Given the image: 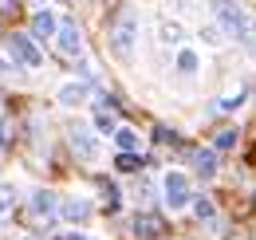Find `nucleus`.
I'll return each instance as SVG.
<instances>
[{"instance_id":"f03ea898","label":"nucleus","mask_w":256,"mask_h":240,"mask_svg":"<svg viewBox=\"0 0 256 240\" xmlns=\"http://www.w3.org/2000/svg\"><path fill=\"white\" fill-rule=\"evenodd\" d=\"M134 36H138L134 16H122V20L110 28V52H114L118 60H130V56H134Z\"/></svg>"},{"instance_id":"ddd939ff","label":"nucleus","mask_w":256,"mask_h":240,"mask_svg":"<svg viewBox=\"0 0 256 240\" xmlns=\"http://www.w3.org/2000/svg\"><path fill=\"white\" fill-rule=\"evenodd\" d=\"M193 216H197V220H217V205H213L209 197H197V201H193Z\"/></svg>"},{"instance_id":"1a4fd4ad","label":"nucleus","mask_w":256,"mask_h":240,"mask_svg":"<svg viewBox=\"0 0 256 240\" xmlns=\"http://www.w3.org/2000/svg\"><path fill=\"white\" fill-rule=\"evenodd\" d=\"M193 170H197L201 178H213V174H217V154L213 150H193Z\"/></svg>"},{"instance_id":"aec40b11","label":"nucleus","mask_w":256,"mask_h":240,"mask_svg":"<svg viewBox=\"0 0 256 240\" xmlns=\"http://www.w3.org/2000/svg\"><path fill=\"white\" fill-rule=\"evenodd\" d=\"M236 142V130H224V134H217V150H228Z\"/></svg>"},{"instance_id":"f8f14e48","label":"nucleus","mask_w":256,"mask_h":240,"mask_svg":"<svg viewBox=\"0 0 256 240\" xmlns=\"http://www.w3.org/2000/svg\"><path fill=\"white\" fill-rule=\"evenodd\" d=\"M83 98H87V87H83V83H67V87L60 90V102H64V106H75V102H83Z\"/></svg>"},{"instance_id":"4468645a","label":"nucleus","mask_w":256,"mask_h":240,"mask_svg":"<svg viewBox=\"0 0 256 240\" xmlns=\"http://www.w3.org/2000/svg\"><path fill=\"white\" fill-rule=\"evenodd\" d=\"M95 122H98V130H114V106L102 98L98 102V110H95Z\"/></svg>"},{"instance_id":"9d476101","label":"nucleus","mask_w":256,"mask_h":240,"mask_svg":"<svg viewBox=\"0 0 256 240\" xmlns=\"http://www.w3.org/2000/svg\"><path fill=\"white\" fill-rule=\"evenodd\" d=\"M60 216H67L71 224H79V220H87L91 216V205L87 201H79V197H71V201H64V212Z\"/></svg>"},{"instance_id":"5701e85b","label":"nucleus","mask_w":256,"mask_h":240,"mask_svg":"<svg viewBox=\"0 0 256 240\" xmlns=\"http://www.w3.org/2000/svg\"><path fill=\"white\" fill-rule=\"evenodd\" d=\"M12 142V122H0V146Z\"/></svg>"},{"instance_id":"f257e3e1","label":"nucleus","mask_w":256,"mask_h":240,"mask_svg":"<svg viewBox=\"0 0 256 240\" xmlns=\"http://www.w3.org/2000/svg\"><path fill=\"white\" fill-rule=\"evenodd\" d=\"M213 12H217V20H221V28L228 36H236L248 52H256V24L248 20V12L240 8V4H232V0H213Z\"/></svg>"},{"instance_id":"0eeeda50","label":"nucleus","mask_w":256,"mask_h":240,"mask_svg":"<svg viewBox=\"0 0 256 240\" xmlns=\"http://www.w3.org/2000/svg\"><path fill=\"white\" fill-rule=\"evenodd\" d=\"M56 205H60V201H56L52 189H36L32 193V212L36 216H56Z\"/></svg>"},{"instance_id":"4be33fe9","label":"nucleus","mask_w":256,"mask_h":240,"mask_svg":"<svg viewBox=\"0 0 256 240\" xmlns=\"http://www.w3.org/2000/svg\"><path fill=\"white\" fill-rule=\"evenodd\" d=\"M240 102H244V90H236V94H228V98L221 102V110H232V106H240Z\"/></svg>"},{"instance_id":"20e7f679","label":"nucleus","mask_w":256,"mask_h":240,"mask_svg":"<svg viewBox=\"0 0 256 240\" xmlns=\"http://www.w3.org/2000/svg\"><path fill=\"white\" fill-rule=\"evenodd\" d=\"M8 48H12L16 63H24V67H40V63H44L40 48H36L32 40H28V36H12V40H8Z\"/></svg>"},{"instance_id":"9b49d317","label":"nucleus","mask_w":256,"mask_h":240,"mask_svg":"<svg viewBox=\"0 0 256 240\" xmlns=\"http://www.w3.org/2000/svg\"><path fill=\"white\" fill-rule=\"evenodd\" d=\"M60 48H64L67 56H75V52L83 48V40H79V28H75V24H64V28H60Z\"/></svg>"},{"instance_id":"6e6552de","label":"nucleus","mask_w":256,"mask_h":240,"mask_svg":"<svg viewBox=\"0 0 256 240\" xmlns=\"http://www.w3.org/2000/svg\"><path fill=\"white\" fill-rule=\"evenodd\" d=\"M56 32H60V24H56V16H52V12H36V16H32V36L52 40Z\"/></svg>"},{"instance_id":"b1692460","label":"nucleus","mask_w":256,"mask_h":240,"mask_svg":"<svg viewBox=\"0 0 256 240\" xmlns=\"http://www.w3.org/2000/svg\"><path fill=\"white\" fill-rule=\"evenodd\" d=\"M64 240H87V236H83V232H67Z\"/></svg>"},{"instance_id":"7ed1b4c3","label":"nucleus","mask_w":256,"mask_h":240,"mask_svg":"<svg viewBox=\"0 0 256 240\" xmlns=\"http://www.w3.org/2000/svg\"><path fill=\"white\" fill-rule=\"evenodd\" d=\"M162 193H166V205H170V209H182V205L190 201V178H186V174H166Z\"/></svg>"},{"instance_id":"dca6fc26","label":"nucleus","mask_w":256,"mask_h":240,"mask_svg":"<svg viewBox=\"0 0 256 240\" xmlns=\"http://www.w3.org/2000/svg\"><path fill=\"white\" fill-rule=\"evenodd\" d=\"M12 205H16V189H12L8 181H0V216L12 212Z\"/></svg>"},{"instance_id":"6ab92c4d","label":"nucleus","mask_w":256,"mask_h":240,"mask_svg":"<svg viewBox=\"0 0 256 240\" xmlns=\"http://www.w3.org/2000/svg\"><path fill=\"white\" fill-rule=\"evenodd\" d=\"M102 197H106V205H110V209L118 205V189H114L110 181H102Z\"/></svg>"},{"instance_id":"2eb2a0df","label":"nucleus","mask_w":256,"mask_h":240,"mask_svg":"<svg viewBox=\"0 0 256 240\" xmlns=\"http://www.w3.org/2000/svg\"><path fill=\"white\" fill-rule=\"evenodd\" d=\"M114 142H118V150H122V154H134L138 134H134V130H114Z\"/></svg>"},{"instance_id":"412c9836","label":"nucleus","mask_w":256,"mask_h":240,"mask_svg":"<svg viewBox=\"0 0 256 240\" xmlns=\"http://www.w3.org/2000/svg\"><path fill=\"white\" fill-rule=\"evenodd\" d=\"M16 8H20V0H0V16H4V20L16 16Z\"/></svg>"},{"instance_id":"393cba45","label":"nucleus","mask_w":256,"mask_h":240,"mask_svg":"<svg viewBox=\"0 0 256 240\" xmlns=\"http://www.w3.org/2000/svg\"><path fill=\"white\" fill-rule=\"evenodd\" d=\"M0 75H8V63H4V60H0Z\"/></svg>"},{"instance_id":"f3484780","label":"nucleus","mask_w":256,"mask_h":240,"mask_svg":"<svg viewBox=\"0 0 256 240\" xmlns=\"http://www.w3.org/2000/svg\"><path fill=\"white\" fill-rule=\"evenodd\" d=\"M178 67H182L186 75H193V71H197V56H193V52H182V56H178Z\"/></svg>"},{"instance_id":"a211bd4d","label":"nucleus","mask_w":256,"mask_h":240,"mask_svg":"<svg viewBox=\"0 0 256 240\" xmlns=\"http://www.w3.org/2000/svg\"><path fill=\"white\" fill-rule=\"evenodd\" d=\"M122 174H130V170H138V154H118V162H114Z\"/></svg>"},{"instance_id":"39448f33","label":"nucleus","mask_w":256,"mask_h":240,"mask_svg":"<svg viewBox=\"0 0 256 240\" xmlns=\"http://www.w3.org/2000/svg\"><path fill=\"white\" fill-rule=\"evenodd\" d=\"M71 146H75V154H79L83 162H95L98 158V142L91 138V130H79V126H75V130H71Z\"/></svg>"},{"instance_id":"423d86ee","label":"nucleus","mask_w":256,"mask_h":240,"mask_svg":"<svg viewBox=\"0 0 256 240\" xmlns=\"http://www.w3.org/2000/svg\"><path fill=\"white\" fill-rule=\"evenodd\" d=\"M134 232H138L142 240H158L162 232H166V224H162L158 216H150V212H142V216L134 220Z\"/></svg>"}]
</instances>
